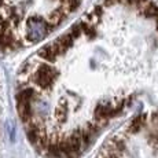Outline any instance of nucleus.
Masks as SVG:
<instances>
[{
  "instance_id": "1",
  "label": "nucleus",
  "mask_w": 158,
  "mask_h": 158,
  "mask_svg": "<svg viewBox=\"0 0 158 158\" xmlns=\"http://www.w3.org/2000/svg\"><path fill=\"white\" fill-rule=\"evenodd\" d=\"M143 121H144V117H135L133 118V121L131 123V127H129V131L132 133H135V132H138V131H140L142 128V125H143Z\"/></svg>"
}]
</instances>
